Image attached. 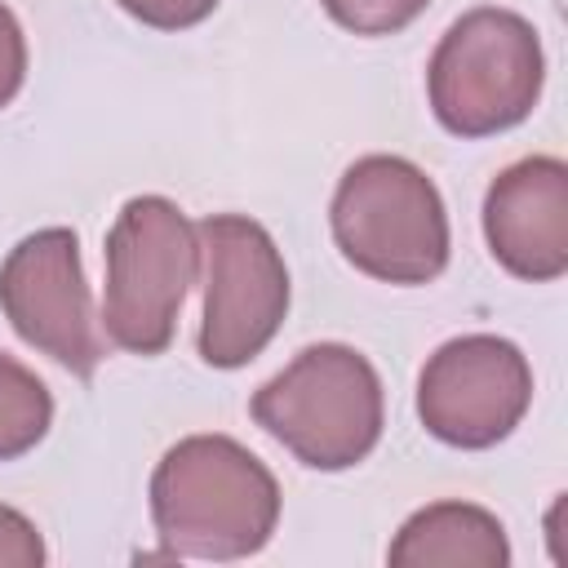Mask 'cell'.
Returning <instances> with one entry per match:
<instances>
[{
	"instance_id": "cell-11",
	"label": "cell",
	"mask_w": 568,
	"mask_h": 568,
	"mask_svg": "<svg viewBox=\"0 0 568 568\" xmlns=\"http://www.w3.org/2000/svg\"><path fill=\"white\" fill-rule=\"evenodd\" d=\"M53 426L49 386L9 351H0V462L31 453Z\"/></svg>"
},
{
	"instance_id": "cell-5",
	"label": "cell",
	"mask_w": 568,
	"mask_h": 568,
	"mask_svg": "<svg viewBox=\"0 0 568 568\" xmlns=\"http://www.w3.org/2000/svg\"><path fill=\"white\" fill-rule=\"evenodd\" d=\"M102 328L129 355H164L200 266L195 222L169 195H133L106 231Z\"/></svg>"
},
{
	"instance_id": "cell-12",
	"label": "cell",
	"mask_w": 568,
	"mask_h": 568,
	"mask_svg": "<svg viewBox=\"0 0 568 568\" xmlns=\"http://www.w3.org/2000/svg\"><path fill=\"white\" fill-rule=\"evenodd\" d=\"M324 13L355 36H395L426 13L430 0H320Z\"/></svg>"
},
{
	"instance_id": "cell-15",
	"label": "cell",
	"mask_w": 568,
	"mask_h": 568,
	"mask_svg": "<svg viewBox=\"0 0 568 568\" xmlns=\"http://www.w3.org/2000/svg\"><path fill=\"white\" fill-rule=\"evenodd\" d=\"M22 80H27V36L13 9L0 0V111L22 93Z\"/></svg>"
},
{
	"instance_id": "cell-4",
	"label": "cell",
	"mask_w": 568,
	"mask_h": 568,
	"mask_svg": "<svg viewBox=\"0 0 568 568\" xmlns=\"http://www.w3.org/2000/svg\"><path fill=\"white\" fill-rule=\"evenodd\" d=\"M546 84L537 27L515 9H470L435 44L426 93L453 138H493L524 124Z\"/></svg>"
},
{
	"instance_id": "cell-3",
	"label": "cell",
	"mask_w": 568,
	"mask_h": 568,
	"mask_svg": "<svg viewBox=\"0 0 568 568\" xmlns=\"http://www.w3.org/2000/svg\"><path fill=\"white\" fill-rule=\"evenodd\" d=\"M342 257L382 284H430L448 266V209L439 186L404 155H359L328 204Z\"/></svg>"
},
{
	"instance_id": "cell-2",
	"label": "cell",
	"mask_w": 568,
	"mask_h": 568,
	"mask_svg": "<svg viewBox=\"0 0 568 568\" xmlns=\"http://www.w3.org/2000/svg\"><path fill=\"white\" fill-rule=\"evenodd\" d=\"M248 413L302 466L351 470L382 439L386 390L368 355L346 342H315L253 390Z\"/></svg>"
},
{
	"instance_id": "cell-9",
	"label": "cell",
	"mask_w": 568,
	"mask_h": 568,
	"mask_svg": "<svg viewBox=\"0 0 568 568\" xmlns=\"http://www.w3.org/2000/svg\"><path fill=\"white\" fill-rule=\"evenodd\" d=\"M484 240L515 280H559L568 271V164L559 155L506 164L484 195Z\"/></svg>"
},
{
	"instance_id": "cell-8",
	"label": "cell",
	"mask_w": 568,
	"mask_h": 568,
	"mask_svg": "<svg viewBox=\"0 0 568 568\" xmlns=\"http://www.w3.org/2000/svg\"><path fill=\"white\" fill-rule=\"evenodd\" d=\"M532 404L528 355L497 333L444 342L417 377V417L448 448L501 444Z\"/></svg>"
},
{
	"instance_id": "cell-1",
	"label": "cell",
	"mask_w": 568,
	"mask_h": 568,
	"mask_svg": "<svg viewBox=\"0 0 568 568\" xmlns=\"http://www.w3.org/2000/svg\"><path fill=\"white\" fill-rule=\"evenodd\" d=\"M151 519L178 559H248L280 524L271 466L231 435H186L151 470Z\"/></svg>"
},
{
	"instance_id": "cell-13",
	"label": "cell",
	"mask_w": 568,
	"mask_h": 568,
	"mask_svg": "<svg viewBox=\"0 0 568 568\" xmlns=\"http://www.w3.org/2000/svg\"><path fill=\"white\" fill-rule=\"evenodd\" d=\"M129 18H138L142 27H155V31H186V27H200L217 0H115Z\"/></svg>"
},
{
	"instance_id": "cell-7",
	"label": "cell",
	"mask_w": 568,
	"mask_h": 568,
	"mask_svg": "<svg viewBox=\"0 0 568 568\" xmlns=\"http://www.w3.org/2000/svg\"><path fill=\"white\" fill-rule=\"evenodd\" d=\"M0 311L27 346L75 377H93L106 355L71 226H40L9 248L0 262Z\"/></svg>"
},
{
	"instance_id": "cell-6",
	"label": "cell",
	"mask_w": 568,
	"mask_h": 568,
	"mask_svg": "<svg viewBox=\"0 0 568 568\" xmlns=\"http://www.w3.org/2000/svg\"><path fill=\"white\" fill-rule=\"evenodd\" d=\"M195 235L204 266L200 359L209 368H244L288 315V266L271 231L244 213H209Z\"/></svg>"
},
{
	"instance_id": "cell-10",
	"label": "cell",
	"mask_w": 568,
	"mask_h": 568,
	"mask_svg": "<svg viewBox=\"0 0 568 568\" xmlns=\"http://www.w3.org/2000/svg\"><path fill=\"white\" fill-rule=\"evenodd\" d=\"M386 564L395 568H506L510 541L493 510L475 501H430L399 524L386 550Z\"/></svg>"
},
{
	"instance_id": "cell-14",
	"label": "cell",
	"mask_w": 568,
	"mask_h": 568,
	"mask_svg": "<svg viewBox=\"0 0 568 568\" xmlns=\"http://www.w3.org/2000/svg\"><path fill=\"white\" fill-rule=\"evenodd\" d=\"M40 564H44V541L36 524L22 510L0 506V568H40Z\"/></svg>"
}]
</instances>
